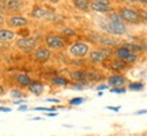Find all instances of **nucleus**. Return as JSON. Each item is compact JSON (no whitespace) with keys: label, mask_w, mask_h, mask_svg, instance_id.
<instances>
[{"label":"nucleus","mask_w":147,"mask_h":136,"mask_svg":"<svg viewBox=\"0 0 147 136\" xmlns=\"http://www.w3.org/2000/svg\"><path fill=\"white\" fill-rule=\"evenodd\" d=\"M90 53V47L88 43L85 42H74L71 43V46L69 47V54L76 59H82L86 55H89Z\"/></svg>","instance_id":"nucleus-1"},{"label":"nucleus","mask_w":147,"mask_h":136,"mask_svg":"<svg viewBox=\"0 0 147 136\" xmlns=\"http://www.w3.org/2000/svg\"><path fill=\"white\" fill-rule=\"evenodd\" d=\"M102 30L111 35H125L127 34V26L124 23L111 22V20H108L102 24Z\"/></svg>","instance_id":"nucleus-2"},{"label":"nucleus","mask_w":147,"mask_h":136,"mask_svg":"<svg viewBox=\"0 0 147 136\" xmlns=\"http://www.w3.org/2000/svg\"><path fill=\"white\" fill-rule=\"evenodd\" d=\"M119 13L123 18V22H127L129 24H139V23H142V19H140V16L138 13V9L129 8V7H123V8H120Z\"/></svg>","instance_id":"nucleus-3"},{"label":"nucleus","mask_w":147,"mask_h":136,"mask_svg":"<svg viewBox=\"0 0 147 136\" xmlns=\"http://www.w3.org/2000/svg\"><path fill=\"white\" fill-rule=\"evenodd\" d=\"M45 43L46 47L50 50H61L66 46V39L61 35H57V34H49L45 38Z\"/></svg>","instance_id":"nucleus-4"},{"label":"nucleus","mask_w":147,"mask_h":136,"mask_svg":"<svg viewBox=\"0 0 147 136\" xmlns=\"http://www.w3.org/2000/svg\"><path fill=\"white\" fill-rule=\"evenodd\" d=\"M115 57L117 58V59L124 61L127 65H128V63H135V62L138 61V54L131 53L128 48L124 47V46H119V47H116Z\"/></svg>","instance_id":"nucleus-5"},{"label":"nucleus","mask_w":147,"mask_h":136,"mask_svg":"<svg viewBox=\"0 0 147 136\" xmlns=\"http://www.w3.org/2000/svg\"><path fill=\"white\" fill-rule=\"evenodd\" d=\"M16 46H18L19 50L30 53V51H34L36 48V40L34 38H30V36H24V38H20V39L16 40Z\"/></svg>","instance_id":"nucleus-6"},{"label":"nucleus","mask_w":147,"mask_h":136,"mask_svg":"<svg viewBox=\"0 0 147 136\" xmlns=\"http://www.w3.org/2000/svg\"><path fill=\"white\" fill-rule=\"evenodd\" d=\"M50 57H51V51L47 47H36L32 51V58L38 62H42V63L49 61Z\"/></svg>","instance_id":"nucleus-7"},{"label":"nucleus","mask_w":147,"mask_h":136,"mask_svg":"<svg viewBox=\"0 0 147 136\" xmlns=\"http://www.w3.org/2000/svg\"><path fill=\"white\" fill-rule=\"evenodd\" d=\"M7 24L11 28H20V27H26L28 24V20L24 16H19V15H13L7 19Z\"/></svg>","instance_id":"nucleus-8"},{"label":"nucleus","mask_w":147,"mask_h":136,"mask_svg":"<svg viewBox=\"0 0 147 136\" xmlns=\"http://www.w3.org/2000/svg\"><path fill=\"white\" fill-rule=\"evenodd\" d=\"M127 83V78L121 74H113L108 77V85L112 88H123Z\"/></svg>","instance_id":"nucleus-9"},{"label":"nucleus","mask_w":147,"mask_h":136,"mask_svg":"<svg viewBox=\"0 0 147 136\" xmlns=\"http://www.w3.org/2000/svg\"><path fill=\"white\" fill-rule=\"evenodd\" d=\"M107 54L102 51V48H98V50H92L89 53V59L93 63H102V62L107 59Z\"/></svg>","instance_id":"nucleus-10"},{"label":"nucleus","mask_w":147,"mask_h":136,"mask_svg":"<svg viewBox=\"0 0 147 136\" xmlns=\"http://www.w3.org/2000/svg\"><path fill=\"white\" fill-rule=\"evenodd\" d=\"M1 3L4 4L5 9H9V11H19L22 8V0H1Z\"/></svg>","instance_id":"nucleus-11"},{"label":"nucleus","mask_w":147,"mask_h":136,"mask_svg":"<svg viewBox=\"0 0 147 136\" xmlns=\"http://www.w3.org/2000/svg\"><path fill=\"white\" fill-rule=\"evenodd\" d=\"M90 9L93 12L97 13H111V5H104V4H98L96 1H92L90 3Z\"/></svg>","instance_id":"nucleus-12"},{"label":"nucleus","mask_w":147,"mask_h":136,"mask_svg":"<svg viewBox=\"0 0 147 136\" xmlns=\"http://www.w3.org/2000/svg\"><path fill=\"white\" fill-rule=\"evenodd\" d=\"M15 81H16L20 86H23V88H28V86L32 83L31 78H30L26 73H19V74L15 77Z\"/></svg>","instance_id":"nucleus-13"},{"label":"nucleus","mask_w":147,"mask_h":136,"mask_svg":"<svg viewBox=\"0 0 147 136\" xmlns=\"http://www.w3.org/2000/svg\"><path fill=\"white\" fill-rule=\"evenodd\" d=\"M97 43L102 44V46H107V47H113V46H117V40L111 38V36H107V35H101L97 38Z\"/></svg>","instance_id":"nucleus-14"},{"label":"nucleus","mask_w":147,"mask_h":136,"mask_svg":"<svg viewBox=\"0 0 147 136\" xmlns=\"http://www.w3.org/2000/svg\"><path fill=\"white\" fill-rule=\"evenodd\" d=\"M43 89H45V85L42 82H39V81H32V83L28 86V90L32 94H35V96H40L43 93Z\"/></svg>","instance_id":"nucleus-15"},{"label":"nucleus","mask_w":147,"mask_h":136,"mask_svg":"<svg viewBox=\"0 0 147 136\" xmlns=\"http://www.w3.org/2000/svg\"><path fill=\"white\" fill-rule=\"evenodd\" d=\"M15 35H16V32H13L11 28H0V40H3V42L12 40Z\"/></svg>","instance_id":"nucleus-16"},{"label":"nucleus","mask_w":147,"mask_h":136,"mask_svg":"<svg viewBox=\"0 0 147 136\" xmlns=\"http://www.w3.org/2000/svg\"><path fill=\"white\" fill-rule=\"evenodd\" d=\"M90 3H92V1H89V0H73L74 7H76L77 9H80V11H84V12H86V11L90 9Z\"/></svg>","instance_id":"nucleus-17"},{"label":"nucleus","mask_w":147,"mask_h":136,"mask_svg":"<svg viewBox=\"0 0 147 136\" xmlns=\"http://www.w3.org/2000/svg\"><path fill=\"white\" fill-rule=\"evenodd\" d=\"M109 67L115 71H123L124 69H127V63H125L124 61H121V59H117V58H116L115 61L111 63Z\"/></svg>","instance_id":"nucleus-18"},{"label":"nucleus","mask_w":147,"mask_h":136,"mask_svg":"<svg viewBox=\"0 0 147 136\" xmlns=\"http://www.w3.org/2000/svg\"><path fill=\"white\" fill-rule=\"evenodd\" d=\"M70 78L73 79V81H76V82H84L85 78H86V73L82 70H76V71H73L70 74Z\"/></svg>","instance_id":"nucleus-19"},{"label":"nucleus","mask_w":147,"mask_h":136,"mask_svg":"<svg viewBox=\"0 0 147 136\" xmlns=\"http://www.w3.org/2000/svg\"><path fill=\"white\" fill-rule=\"evenodd\" d=\"M51 82L57 86H67L69 85V79L65 78V77H61V75H54L51 78Z\"/></svg>","instance_id":"nucleus-20"},{"label":"nucleus","mask_w":147,"mask_h":136,"mask_svg":"<svg viewBox=\"0 0 147 136\" xmlns=\"http://www.w3.org/2000/svg\"><path fill=\"white\" fill-rule=\"evenodd\" d=\"M31 16H34V18H47L49 12L43 8H34L31 12Z\"/></svg>","instance_id":"nucleus-21"},{"label":"nucleus","mask_w":147,"mask_h":136,"mask_svg":"<svg viewBox=\"0 0 147 136\" xmlns=\"http://www.w3.org/2000/svg\"><path fill=\"white\" fill-rule=\"evenodd\" d=\"M144 89V85L143 82H129L128 83V90H132V92H140Z\"/></svg>","instance_id":"nucleus-22"},{"label":"nucleus","mask_w":147,"mask_h":136,"mask_svg":"<svg viewBox=\"0 0 147 136\" xmlns=\"http://www.w3.org/2000/svg\"><path fill=\"white\" fill-rule=\"evenodd\" d=\"M108 20H111V22H117V23H124V22H123L121 15L119 12H111V13H108Z\"/></svg>","instance_id":"nucleus-23"},{"label":"nucleus","mask_w":147,"mask_h":136,"mask_svg":"<svg viewBox=\"0 0 147 136\" xmlns=\"http://www.w3.org/2000/svg\"><path fill=\"white\" fill-rule=\"evenodd\" d=\"M123 46L128 48L131 53H135V54H136V53H139V51H142V47H140V46H138L136 43H124Z\"/></svg>","instance_id":"nucleus-24"},{"label":"nucleus","mask_w":147,"mask_h":136,"mask_svg":"<svg viewBox=\"0 0 147 136\" xmlns=\"http://www.w3.org/2000/svg\"><path fill=\"white\" fill-rule=\"evenodd\" d=\"M9 96L12 97V98H15V100H20V98L24 97V94H23V92L19 90V89H12V90L9 92Z\"/></svg>","instance_id":"nucleus-25"},{"label":"nucleus","mask_w":147,"mask_h":136,"mask_svg":"<svg viewBox=\"0 0 147 136\" xmlns=\"http://www.w3.org/2000/svg\"><path fill=\"white\" fill-rule=\"evenodd\" d=\"M61 32H62V35H65V36H74L77 34L76 30H73V28H63Z\"/></svg>","instance_id":"nucleus-26"},{"label":"nucleus","mask_w":147,"mask_h":136,"mask_svg":"<svg viewBox=\"0 0 147 136\" xmlns=\"http://www.w3.org/2000/svg\"><path fill=\"white\" fill-rule=\"evenodd\" d=\"M84 102V98H81V97H76V98H71L69 100V105H80Z\"/></svg>","instance_id":"nucleus-27"},{"label":"nucleus","mask_w":147,"mask_h":136,"mask_svg":"<svg viewBox=\"0 0 147 136\" xmlns=\"http://www.w3.org/2000/svg\"><path fill=\"white\" fill-rule=\"evenodd\" d=\"M138 13L143 23H147V11L146 9H138Z\"/></svg>","instance_id":"nucleus-28"},{"label":"nucleus","mask_w":147,"mask_h":136,"mask_svg":"<svg viewBox=\"0 0 147 136\" xmlns=\"http://www.w3.org/2000/svg\"><path fill=\"white\" fill-rule=\"evenodd\" d=\"M111 93H119V94H121V93H125V89L124 88H112Z\"/></svg>","instance_id":"nucleus-29"},{"label":"nucleus","mask_w":147,"mask_h":136,"mask_svg":"<svg viewBox=\"0 0 147 136\" xmlns=\"http://www.w3.org/2000/svg\"><path fill=\"white\" fill-rule=\"evenodd\" d=\"M98 4H104V5H111V0H93Z\"/></svg>","instance_id":"nucleus-30"},{"label":"nucleus","mask_w":147,"mask_h":136,"mask_svg":"<svg viewBox=\"0 0 147 136\" xmlns=\"http://www.w3.org/2000/svg\"><path fill=\"white\" fill-rule=\"evenodd\" d=\"M5 23H7V18H5L3 13H0V26H3Z\"/></svg>","instance_id":"nucleus-31"},{"label":"nucleus","mask_w":147,"mask_h":136,"mask_svg":"<svg viewBox=\"0 0 147 136\" xmlns=\"http://www.w3.org/2000/svg\"><path fill=\"white\" fill-rule=\"evenodd\" d=\"M107 109L113 110V112H119V110H120V106H107Z\"/></svg>","instance_id":"nucleus-32"},{"label":"nucleus","mask_w":147,"mask_h":136,"mask_svg":"<svg viewBox=\"0 0 147 136\" xmlns=\"http://www.w3.org/2000/svg\"><path fill=\"white\" fill-rule=\"evenodd\" d=\"M7 9H5V7H4V4L1 3V0H0V13H4Z\"/></svg>","instance_id":"nucleus-33"},{"label":"nucleus","mask_w":147,"mask_h":136,"mask_svg":"<svg viewBox=\"0 0 147 136\" xmlns=\"http://www.w3.org/2000/svg\"><path fill=\"white\" fill-rule=\"evenodd\" d=\"M0 112H11V108H7V106H0Z\"/></svg>","instance_id":"nucleus-34"},{"label":"nucleus","mask_w":147,"mask_h":136,"mask_svg":"<svg viewBox=\"0 0 147 136\" xmlns=\"http://www.w3.org/2000/svg\"><path fill=\"white\" fill-rule=\"evenodd\" d=\"M108 86L107 85H98L97 86V90H104V89H107Z\"/></svg>","instance_id":"nucleus-35"},{"label":"nucleus","mask_w":147,"mask_h":136,"mask_svg":"<svg viewBox=\"0 0 147 136\" xmlns=\"http://www.w3.org/2000/svg\"><path fill=\"white\" fill-rule=\"evenodd\" d=\"M47 101H50V102H55V104H58V102H59V100H58V98H47Z\"/></svg>","instance_id":"nucleus-36"},{"label":"nucleus","mask_w":147,"mask_h":136,"mask_svg":"<svg viewBox=\"0 0 147 136\" xmlns=\"http://www.w3.org/2000/svg\"><path fill=\"white\" fill-rule=\"evenodd\" d=\"M18 109L20 110V112H24V110H27V106H26V105H20Z\"/></svg>","instance_id":"nucleus-37"},{"label":"nucleus","mask_w":147,"mask_h":136,"mask_svg":"<svg viewBox=\"0 0 147 136\" xmlns=\"http://www.w3.org/2000/svg\"><path fill=\"white\" fill-rule=\"evenodd\" d=\"M147 113V110L146 109H143V110H138V112H135V114H144Z\"/></svg>","instance_id":"nucleus-38"},{"label":"nucleus","mask_w":147,"mask_h":136,"mask_svg":"<svg viewBox=\"0 0 147 136\" xmlns=\"http://www.w3.org/2000/svg\"><path fill=\"white\" fill-rule=\"evenodd\" d=\"M47 116H49V117H53V116H57V112H49V113H47Z\"/></svg>","instance_id":"nucleus-39"},{"label":"nucleus","mask_w":147,"mask_h":136,"mask_svg":"<svg viewBox=\"0 0 147 136\" xmlns=\"http://www.w3.org/2000/svg\"><path fill=\"white\" fill-rule=\"evenodd\" d=\"M139 3H140V4L142 5H147V0H138Z\"/></svg>","instance_id":"nucleus-40"},{"label":"nucleus","mask_w":147,"mask_h":136,"mask_svg":"<svg viewBox=\"0 0 147 136\" xmlns=\"http://www.w3.org/2000/svg\"><path fill=\"white\" fill-rule=\"evenodd\" d=\"M3 93H4V88H3V85L0 83V96H1Z\"/></svg>","instance_id":"nucleus-41"},{"label":"nucleus","mask_w":147,"mask_h":136,"mask_svg":"<svg viewBox=\"0 0 147 136\" xmlns=\"http://www.w3.org/2000/svg\"><path fill=\"white\" fill-rule=\"evenodd\" d=\"M22 102H24V98H20V100H16V101H15V104H22Z\"/></svg>","instance_id":"nucleus-42"}]
</instances>
